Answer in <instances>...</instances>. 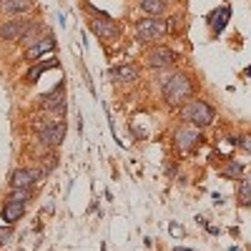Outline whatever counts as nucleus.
I'll use <instances>...</instances> for the list:
<instances>
[{
  "instance_id": "obj_9",
  "label": "nucleus",
  "mask_w": 251,
  "mask_h": 251,
  "mask_svg": "<svg viewBox=\"0 0 251 251\" xmlns=\"http://www.w3.org/2000/svg\"><path fill=\"white\" fill-rule=\"evenodd\" d=\"M201 141H203V138H201V133H199L196 128H181V131L176 133V146H178L181 151H191V149H196Z\"/></svg>"
},
{
  "instance_id": "obj_13",
  "label": "nucleus",
  "mask_w": 251,
  "mask_h": 251,
  "mask_svg": "<svg viewBox=\"0 0 251 251\" xmlns=\"http://www.w3.org/2000/svg\"><path fill=\"white\" fill-rule=\"evenodd\" d=\"M23 208H25V203H18V201L8 199L3 203V221L5 224H15L20 216H23Z\"/></svg>"
},
{
  "instance_id": "obj_20",
  "label": "nucleus",
  "mask_w": 251,
  "mask_h": 251,
  "mask_svg": "<svg viewBox=\"0 0 251 251\" xmlns=\"http://www.w3.org/2000/svg\"><path fill=\"white\" fill-rule=\"evenodd\" d=\"M8 199H13V201H18V203H28V201L33 199V191H30V188H13Z\"/></svg>"
},
{
  "instance_id": "obj_16",
  "label": "nucleus",
  "mask_w": 251,
  "mask_h": 251,
  "mask_svg": "<svg viewBox=\"0 0 251 251\" xmlns=\"http://www.w3.org/2000/svg\"><path fill=\"white\" fill-rule=\"evenodd\" d=\"M53 48H55V40H53V38H46L43 43H35V46H30L25 55H28V58L33 60V58H38V55H43V53H50Z\"/></svg>"
},
{
  "instance_id": "obj_22",
  "label": "nucleus",
  "mask_w": 251,
  "mask_h": 251,
  "mask_svg": "<svg viewBox=\"0 0 251 251\" xmlns=\"http://www.w3.org/2000/svg\"><path fill=\"white\" fill-rule=\"evenodd\" d=\"M236 146L241 151H246V153H251V133H246V136H241L239 141H236Z\"/></svg>"
},
{
  "instance_id": "obj_15",
  "label": "nucleus",
  "mask_w": 251,
  "mask_h": 251,
  "mask_svg": "<svg viewBox=\"0 0 251 251\" xmlns=\"http://www.w3.org/2000/svg\"><path fill=\"white\" fill-rule=\"evenodd\" d=\"M30 8V0H3L0 3V10L8 13V15H20Z\"/></svg>"
},
{
  "instance_id": "obj_19",
  "label": "nucleus",
  "mask_w": 251,
  "mask_h": 251,
  "mask_svg": "<svg viewBox=\"0 0 251 251\" xmlns=\"http://www.w3.org/2000/svg\"><path fill=\"white\" fill-rule=\"evenodd\" d=\"M48 68H55V58H50L48 63H38V66H33V68L28 71V83H33L38 75H43Z\"/></svg>"
},
{
  "instance_id": "obj_18",
  "label": "nucleus",
  "mask_w": 251,
  "mask_h": 251,
  "mask_svg": "<svg viewBox=\"0 0 251 251\" xmlns=\"http://www.w3.org/2000/svg\"><path fill=\"white\" fill-rule=\"evenodd\" d=\"M239 181H241V183H239V203L251 206V176L239 178Z\"/></svg>"
},
{
  "instance_id": "obj_17",
  "label": "nucleus",
  "mask_w": 251,
  "mask_h": 251,
  "mask_svg": "<svg viewBox=\"0 0 251 251\" xmlns=\"http://www.w3.org/2000/svg\"><path fill=\"white\" fill-rule=\"evenodd\" d=\"M141 10L149 15H161L166 10V0H141Z\"/></svg>"
},
{
  "instance_id": "obj_23",
  "label": "nucleus",
  "mask_w": 251,
  "mask_h": 251,
  "mask_svg": "<svg viewBox=\"0 0 251 251\" xmlns=\"http://www.w3.org/2000/svg\"><path fill=\"white\" fill-rule=\"evenodd\" d=\"M169 231H171V236H174V239H178V236H183V226L171 224V226H169Z\"/></svg>"
},
{
  "instance_id": "obj_5",
  "label": "nucleus",
  "mask_w": 251,
  "mask_h": 251,
  "mask_svg": "<svg viewBox=\"0 0 251 251\" xmlns=\"http://www.w3.org/2000/svg\"><path fill=\"white\" fill-rule=\"evenodd\" d=\"M63 136H66V126L58 123V121L43 123V126H40V131H38V138L43 141V143H50V146L60 143V141H63Z\"/></svg>"
},
{
  "instance_id": "obj_25",
  "label": "nucleus",
  "mask_w": 251,
  "mask_h": 251,
  "mask_svg": "<svg viewBox=\"0 0 251 251\" xmlns=\"http://www.w3.org/2000/svg\"><path fill=\"white\" fill-rule=\"evenodd\" d=\"M174 251H191V249H186V246H178V249H174Z\"/></svg>"
},
{
  "instance_id": "obj_12",
  "label": "nucleus",
  "mask_w": 251,
  "mask_h": 251,
  "mask_svg": "<svg viewBox=\"0 0 251 251\" xmlns=\"http://www.w3.org/2000/svg\"><path fill=\"white\" fill-rule=\"evenodd\" d=\"M138 68L133 63H123V66H116L111 68V78L113 80H121V83H131V80H138Z\"/></svg>"
},
{
  "instance_id": "obj_24",
  "label": "nucleus",
  "mask_w": 251,
  "mask_h": 251,
  "mask_svg": "<svg viewBox=\"0 0 251 251\" xmlns=\"http://www.w3.org/2000/svg\"><path fill=\"white\" fill-rule=\"evenodd\" d=\"M13 236V231H10V228H0V246H3V244H8V239Z\"/></svg>"
},
{
  "instance_id": "obj_11",
  "label": "nucleus",
  "mask_w": 251,
  "mask_h": 251,
  "mask_svg": "<svg viewBox=\"0 0 251 251\" xmlns=\"http://www.w3.org/2000/svg\"><path fill=\"white\" fill-rule=\"evenodd\" d=\"M244 171H246V166H244V161H239V158H228L221 169H219V174H221L224 178H228V181H239V178L244 176Z\"/></svg>"
},
{
  "instance_id": "obj_2",
  "label": "nucleus",
  "mask_w": 251,
  "mask_h": 251,
  "mask_svg": "<svg viewBox=\"0 0 251 251\" xmlns=\"http://www.w3.org/2000/svg\"><path fill=\"white\" fill-rule=\"evenodd\" d=\"M194 93V86H191V80H188L186 75H174L163 83V98L169 106H181V103H186L188 98H191Z\"/></svg>"
},
{
  "instance_id": "obj_8",
  "label": "nucleus",
  "mask_w": 251,
  "mask_h": 251,
  "mask_svg": "<svg viewBox=\"0 0 251 251\" xmlns=\"http://www.w3.org/2000/svg\"><path fill=\"white\" fill-rule=\"evenodd\" d=\"M91 28H93V33L98 35V38H106V40H116L118 35H121V28L113 23L111 18H106V20H91Z\"/></svg>"
},
{
  "instance_id": "obj_3",
  "label": "nucleus",
  "mask_w": 251,
  "mask_h": 251,
  "mask_svg": "<svg viewBox=\"0 0 251 251\" xmlns=\"http://www.w3.org/2000/svg\"><path fill=\"white\" fill-rule=\"evenodd\" d=\"M169 30V23L158 18H146L136 23V40L138 43H151V40H158L161 35H166Z\"/></svg>"
},
{
  "instance_id": "obj_1",
  "label": "nucleus",
  "mask_w": 251,
  "mask_h": 251,
  "mask_svg": "<svg viewBox=\"0 0 251 251\" xmlns=\"http://www.w3.org/2000/svg\"><path fill=\"white\" fill-rule=\"evenodd\" d=\"M181 118H183L186 123L196 126V128H206V126H211V123H214L216 111H214L211 106H208L206 100L196 98V100H188L186 106L181 108Z\"/></svg>"
},
{
  "instance_id": "obj_6",
  "label": "nucleus",
  "mask_w": 251,
  "mask_h": 251,
  "mask_svg": "<svg viewBox=\"0 0 251 251\" xmlns=\"http://www.w3.org/2000/svg\"><path fill=\"white\" fill-rule=\"evenodd\" d=\"M46 178V171H28V169H20L10 176V186L13 188H30L33 183L43 181Z\"/></svg>"
},
{
  "instance_id": "obj_26",
  "label": "nucleus",
  "mask_w": 251,
  "mask_h": 251,
  "mask_svg": "<svg viewBox=\"0 0 251 251\" xmlns=\"http://www.w3.org/2000/svg\"><path fill=\"white\" fill-rule=\"evenodd\" d=\"M246 75H251V68H246Z\"/></svg>"
},
{
  "instance_id": "obj_21",
  "label": "nucleus",
  "mask_w": 251,
  "mask_h": 251,
  "mask_svg": "<svg viewBox=\"0 0 251 251\" xmlns=\"http://www.w3.org/2000/svg\"><path fill=\"white\" fill-rule=\"evenodd\" d=\"M40 35V23H28V28H25V33H23V38H20V40H23V43H28V46H33L35 43V38Z\"/></svg>"
},
{
  "instance_id": "obj_10",
  "label": "nucleus",
  "mask_w": 251,
  "mask_h": 251,
  "mask_svg": "<svg viewBox=\"0 0 251 251\" xmlns=\"http://www.w3.org/2000/svg\"><path fill=\"white\" fill-rule=\"evenodd\" d=\"M40 100H43V108H48V111H53V113H63V111H66V98H63V86L53 88L50 93H46Z\"/></svg>"
},
{
  "instance_id": "obj_14",
  "label": "nucleus",
  "mask_w": 251,
  "mask_h": 251,
  "mask_svg": "<svg viewBox=\"0 0 251 251\" xmlns=\"http://www.w3.org/2000/svg\"><path fill=\"white\" fill-rule=\"evenodd\" d=\"M228 18H231V8L228 5H224V8H219L214 15H211V30H214V35H219L224 28H226V23H228Z\"/></svg>"
},
{
  "instance_id": "obj_4",
  "label": "nucleus",
  "mask_w": 251,
  "mask_h": 251,
  "mask_svg": "<svg viewBox=\"0 0 251 251\" xmlns=\"http://www.w3.org/2000/svg\"><path fill=\"white\" fill-rule=\"evenodd\" d=\"M176 63V53L169 48H153L149 55H146V66L149 68H169Z\"/></svg>"
},
{
  "instance_id": "obj_7",
  "label": "nucleus",
  "mask_w": 251,
  "mask_h": 251,
  "mask_svg": "<svg viewBox=\"0 0 251 251\" xmlns=\"http://www.w3.org/2000/svg\"><path fill=\"white\" fill-rule=\"evenodd\" d=\"M25 28H28V20H23V18L8 20L5 25H0V40H20Z\"/></svg>"
}]
</instances>
